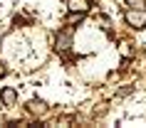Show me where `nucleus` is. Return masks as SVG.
Wrapping results in <instances>:
<instances>
[{
	"label": "nucleus",
	"mask_w": 146,
	"mask_h": 128,
	"mask_svg": "<svg viewBox=\"0 0 146 128\" xmlns=\"http://www.w3.org/2000/svg\"><path fill=\"white\" fill-rule=\"evenodd\" d=\"M27 113H30V116H45L47 113V104L40 101V98H32L30 104H27Z\"/></svg>",
	"instance_id": "obj_4"
},
{
	"label": "nucleus",
	"mask_w": 146,
	"mask_h": 128,
	"mask_svg": "<svg viewBox=\"0 0 146 128\" xmlns=\"http://www.w3.org/2000/svg\"><path fill=\"white\" fill-rule=\"evenodd\" d=\"M0 76H5V67L3 64H0Z\"/></svg>",
	"instance_id": "obj_7"
},
{
	"label": "nucleus",
	"mask_w": 146,
	"mask_h": 128,
	"mask_svg": "<svg viewBox=\"0 0 146 128\" xmlns=\"http://www.w3.org/2000/svg\"><path fill=\"white\" fill-rule=\"evenodd\" d=\"M124 3H126L129 8H144L146 5V0H124Z\"/></svg>",
	"instance_id": "obj_6"
},
{
	"label": "nucleus",
	"mask_w": 146,
	"mask_h": 128,
	"mask_svg": "<svg viewBox=\"0 0 146 128\" xmlns=\"http://www.w3.org/2000/svg\"><path fill=\"white\" fill-rule=\"evenodd\" d=\"M67 10L69 12H82L84 15L89 10V0H67Z\"/></svg>",
	"instance_id": "obj_5"
},
{
	"label": "nucleus",
	"mask_w": 146,
	"mask_h": 128,
	"mask_svg": "<svg viewBox=\"0 0 146 128\" xmlns=\"http://www.w3.org/2000/svg\"><path fill=\"white\" fill-rule=\"evenodd\" d=\"M124 20H126L129 27L141 30V27H146V10L144 8H129V10H126V15H124Z\"/></svg>",
	"instance_id": "obj_2"
},
{
	"label": "nucleus",
	"mask_w": 146,
	"mask_h": 128,
	"mask_svg": "<svg viewBox=\"0 0 146 128\" xmlns=\"http://www.w3.org/2000/svg\"><path fill=\"white\" fill-rule=\"evenodd\" d=\"M72 42H74V27H64V30L57 32V37H54V49L60 54H67L72 49Z\"/></svg>",
	"instance_id": "obj_1"
},
{
	"label": "nucleus",
	"mask_w": 146,
	"mask_h": 128,
	"mask_svg": "<svg viewBox=\"0 0 146 128\" xmlns=\"http://www.w3.org/2000/svg\"><path fill=\"white\" fill-rule=\"evenodd\" d=\"M0 101H3L5 106H15V104H17V89L5 86V89L0 91Z\"/></svg>",
	"instance_id": "obj_3"
}]
</instances>
